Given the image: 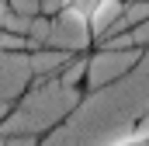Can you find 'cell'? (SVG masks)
I'll list each match as a JSON object with an SVG mask.
<instances>
[{
	"instance_id": "6da1fadb",
	"label": "cell",
	"mask_w": 149,
	"mask_h": 146,
	"mask_svg": "<svg viewBox=\"0 0 149 146\" xmlns=\"http://www.w3.org/2000/svg\"><path fill=\"white\" fill-rule=\"evenodd\" d=\"M63 7H66L73 18L87 21L90 28H101V21L118 7V0H63Z\"/></svg>"
},
{
	"instance_id": "7a4b0ae2",
	"label": "cell",
	"mask_w": 149,
	"mask_h": 146,
	"mask_svg": "<svg viewBox=\"0 0 149 146\" xmlns=\"http://www.w3.org/2000/svg\"><path fill=\"white\" fill-rule=\"evenodd\" d=\"M118 146H149V132H139V136H128V139H121Z\"/></svg>"
}]
</instances>
